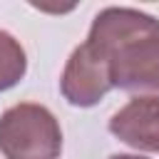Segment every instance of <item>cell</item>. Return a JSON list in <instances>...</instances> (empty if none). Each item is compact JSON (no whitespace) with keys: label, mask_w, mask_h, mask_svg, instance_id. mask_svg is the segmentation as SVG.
I'll return each mask as SVG.
<instances>
[{"label":"cell","mask_w":159,"mask_h":159,"mask_svg":"<svg viewBox=\"0 0 159 159\" xmlns=\"http://www.w3.org/2000/svg\"><path fill=\"white\" fill-rule=\"evenodd\" d=\"M87 42L112 70L114 87L159 97V20L134 7H104L92 20Z\"/></svg>","instance_id":"6da1fadb"},{"label":"cell","mask_w":159,"mask_h":159,"mask_svg":"<svg viewBox=\"0 0 159 159\" xmlns=\"http://www.w3.org/2000/svg\"><path fill=\"white\" fill-rule=\"evenodd\" d=\"M60 152L62 129L45 104L20 102L0 114V154L5 159H60Z\"/></svg>","instance_id":"7a4b0ae2"},{"label":"cell","mask_w":159,"mask_h":159,"mask_svg":"<svg viewBox=\"0 0 159 159\" xmlns=\"http://www.w3.org/2000/svg\"><path fill=\"white\" fill-rule=\"evenodd\" d=\"M112 87L114 82H112L109 60L84 40L80 47L72 50V55L65 62L60 77L62 97L72 107H94Z\"/></svg>","instance_id":"3957f363"},{"label":"cell","mask_w":159,"mask_h":159,"mask_svg":"<svg viewBox=\"0 0 159 159\" xmlns=\"http://www.w3.org/2000/svg\"><path fill=\"white\" fill-rule=\"evenodd\" d=\"M109 132L132 149L159 152V97L137 94L109 119Z\"/></svg>","instance_id":"277c9868"},{"label":"cell","mask_w":159,"mask_h":159,"mask_svg":"<svg viewBox=\"0 0 159 159\" xmlns=\"http://www.w3.org/2000/svg\"><path fill=\"white\" fill-rule=\"evenodd\" d=\"M27 72V55L10 32L0 30V92L12 89Z\"/></svg>","instance_id":"5b68a950"},{"label":"cell","mask_w":159,"mask_h":159,"mask_svg":"<svg viewBox=\"0 0 159 159\" xmlns=\"http://www.w3.org/2000/svg\"><path fill=\"white\" fill-rule=\"evenodd\" d=\"M109 159H149V157H142V154H112Z\"/></svg>","instance_id":"8992f818"}]
</instances>
